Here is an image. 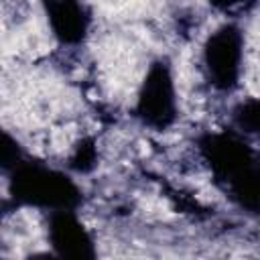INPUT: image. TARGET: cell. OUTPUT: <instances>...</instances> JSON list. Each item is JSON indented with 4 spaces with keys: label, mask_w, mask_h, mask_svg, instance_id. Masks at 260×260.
I'll list each match as a JSON object with an SVG mask.
<instances>
[{
    "label": "cell",
    "mask_w": 260,
    "mask_h": 260,
    "mask_svg": "<svg viewBox=\"0 0 260 260\" xmlns=\"http://www.w3.org/2000/svg\"><path fill=\"white\" fill-rule=\"evenodd\" d=\"M232 118H234V124L242 132L260 136V98H252V100L240 102L234 108Z\"/></svg>",
    "instance_id": "obj_7"
},
{
    "label": "cell",
    "mask_w": 260,
    "mask_h": 260,
    "mask_svg": "<svg viewBox=\"0 0 260 260\" xmlns=\"http://www.w3.org/2000/svg\"><path fill=\"white\" fill-rule=\"evenodd\" d=\"M53 37L63 45H77L89 30V12L81 0H41Z\"/></svg>",
    "instance_id": "obj_6"
},
{
    "label": "cell",
    "mask_w": 260,
    "mask_h": 260,
    "mask_svg": "<svg viewBox=\"0 0 260 260\" xmlns=\"http://www.w3.org/2000/svg\"><path fill=\"white\" fill-rule=\"evenodd\" d=\"M199 150L228 199L250 215H260V156L236 132H209Z\"/></svg>",
    "instance_id": "obj_1"
},
{
    "label": "cell",
    "mask_w": 260,
    "mask_h": 260,
    "mask_svg": "<svg viewBox=\"0 0 260 260\" xmlns=\"http://www.w3.org/2000/svg\"><path fill=\"white\" fill-rule=\"evenodd\" d=\"M10 171L8 189L18 205L39 207L47 211L75 209L81 201V191L73 179L57 169L20 158Z\"/></svg>",
    "instance_id": "obj_2"
},
{
    "label": "cell",
    "mask_w": 260,
    "mask_h": 260,
    "mask_svg": "<svg viewBox=\"0 0 260 260\" xmlns=\"http://www.w3.org/2000/svg\"><path fill=\"white\" fill-rule=\"evenodd\" d=\"M244 2H248V0H209V4L215 10H221V12H230V10L238 8V6H242Z\"/></svg>",
    "instance_id": "obj_9"
},
{
    "label": "cell",
    "mask_w": 260,
    "mask_h": 260,
    "mask_svg": "<svg viewBox=\"0 0 260 260\" xmlns=\"http://www.w3.org/2000/svg\"><path fill=\"white\" fill-rule=\"evenodd\" d=\"M93 165H95V148H93V142L91 140H83L75 148V152L71 156V167L83 173V171H89Z\"/></svg>",
    "instance_id": "obj_8"
},
{
    "label": "cell",
    "mask_w": 260,
    "mask_h": 260,
    "mask_svg": "<svg viewBox=\"0 0 260 260\" xmlns=\"http://www.w3.org/2000/svg\"><path fill=\"white\" fill-rule=\"evenodd\" d=\"M49 242L57 256L63 258H93L95 248L89 232L77 219L75 209L51 211Z\"/></svg>",
    "instance_id": "obj_5"
},
{
    "label": "cell",
    "mask_w": 260,
    "mask_h": 260,
    "mask_svg": "<svg viewBox=\"0 0 260 260\" xmlns=\"http://www.w3.org/2000/svg\"><path fill=\"white\" fill-rule=\"evenodd\" d=\"M134 112L136 118L152 130H167L175 122L177 91L169 61L158 59L148 67L138 89Z\"/></svg>",
    "instance_id": "obj_4"
},
{
    "label": "cell",
    "mask_w": 260,
    "mask_h": 260,
    "mask_svg": "<svg viewBox=\"0 0 260 260\" xmlns=\"http://www.w3.org/2000/svg\"><path fill=\"white\" fill-rule=\"evenodd\" d=\"M203 71L217 91H234L240 83L244 61V35L236 24H221L203 45Z\"/></svg>",
    "instance_id": "obj_3"
}]
</instances>
